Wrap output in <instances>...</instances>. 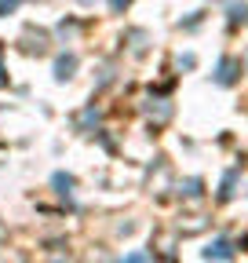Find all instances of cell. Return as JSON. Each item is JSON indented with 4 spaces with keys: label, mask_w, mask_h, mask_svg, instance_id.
<instances>
[{
    "label": "cell",
    "mask_w": 248,
    "mask_h": 263,
    "mask_svg": "<svg viewBox=\"0 0 248 263\" xmlns=\"http://www.w3.org/2000/svg\"><path fill=\"white\" fill-rule=\"evenodd\" d=\"M208 256H230V245H226V241H215V245L208 249Z\"/></svg>",
    "instance_id": "6da1fadb"
}]
</instances>
